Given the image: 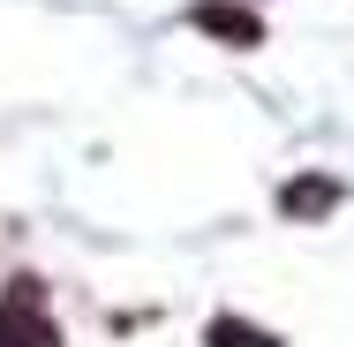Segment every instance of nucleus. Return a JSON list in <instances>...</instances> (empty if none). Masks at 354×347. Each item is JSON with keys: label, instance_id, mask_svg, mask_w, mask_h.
I'll use <instances>...</instances> for the list:
<instances>
[{"label": "nucleus", "instance_id": "1", "mask_svg": "<svg viewBox=\"0 0 354 347\" xmlns=\"http://www.w3.org/2000/svg\"><path fill=\"white\" fill-rule=\"evenodd\" d=\"M0 347H61L53 317H46L38 279H15V287L0 294Z\"/></svg>", "mask_w": 354, "mask_h": 347}, {"label": "nucleus", "instance_id": "2", "mask_svg": "<svg viewBox=\"0 0 354 347\" xmlns=\"http://www.w3.org/2000/svg\"><path fill=\"white\" fill-rule=\"evenodd\" d=\"M189 23L212 30V38H226V46H264V23H257L249 8H234V0H196Z\"/></svg>", "mask_w": 354, "mask_h": 347}, {"label": "nucleus", "instance_id": "3", "mask_svg": "<svg viewBox=\"0 0 354 347\" xmlns=\"http://www.w3.org/2000/svg\"><path fill=\"white\" fill-rule=\"evenodd\" d=\"M332 204H339V181H324V174L286 181V189H279V211H286V219H324Z\"/></svg>", "mask_w": 354, "mask_h": 347}, {"label": "nucleus", "instance_id": "4", "mask_svg": "<svg viewBox=\"0 0 354 347\" xmlns=\"http://www.w3.org/2000/svg\"><path fill=\"white\" fill-rule=\"evenodd\" d=\"M204 347H279V332H264V325H241V317H212Z\"/></svg>", "mask_w": 354, "mask_h": 347}]
</instances>
